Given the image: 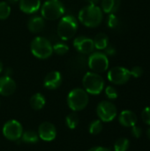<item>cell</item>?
Listing matches in <instances>:
<instances>
[{"instance_id":"cell-38","label":"cell","mask_w":150,"mask_h":151,"mask_svg":"<svg viewBox=\"0 0 150 151\" xmlns=\"http://www.w3.org/2000/svg\"><path fill=\"white\" fill-rule=\"evenodd\" d=\"M147 135H148V138L150 140V128H149L147 131Z\"/></svg>"},{"instance_id":"cell-5","label":"cell","mask_w":150,"mask_h":151,"mask_svg":"<svg viewBox=\"0 0 150 151\" xmlns=\"http://www.w3.org/2000/svg\"><path fill=\"white\" fill-rule=\"evenodd\" d=\"M82 84L86 92L91 95H99L104 88L103 77L94 72H88L84 75Z\"/></svg>"},{"instance_id":"cell-28","label":"cell","mask_w":150,"mask_h":151,"mask_svg":"<svg viewBox=\"0 0 150 151\" xmlns=\"http://www.w3.org/2000/svg\"><path fill=\"white\" fill-rule=\"evenodd\" d=\"M105 94H106L107 97L109 99H111V100H114V99L118 98V96L117 89L112 86H108L105 88Z\"/></svg>"},{"instance_id":"cell-3","label":"cell","mask_w":150,"mask_h":151,"mask_svg":"<svg viewBox=\"0 0 150 151\" xmlns=\"http://www.w3.org/2000/svg\"><path fill=\"white\" fill-rule=\"evenodd\" d=\"M32 54L39 59H47L53 53V47L50 42L42 36L34 37L30 44Z\"/></svg>"},{"instance_id":"cell-19","label":"cell","mask_w":150,"mask_h":151,"mask_svg":"<svg viewBox=\"0 0 150 151\" xmlns=\"http://www.w3.org/2000/svg\"><path fill=\"white\" fill-rule=\"evenodd\" d=\"M29 103H30V106L34 110L39 111L42 109L43 106L45 105V97L41 93H36L31 96Z\"/></svg>"},{"instance_id":"cell-12","label":"cell","mask_w":150,"mask_h":151,"mask_svg":"<svg viewBox=\"0 0 150 151\" xmlns=\"http://www.w3.org/2000/svg\"><path fill=\"white\" fill-rule=\"evenodd\" d=\"M38 136L45 142L53 141L57 136V130L55 126L50 122L42 123L38 128Z\"/></svg>"},{"instance_id":"cell-8","label":"cell","mask_w":150,"mask_h":151,"mask_svg":"<svg viewBox=\"0 0 150 151\" xmlns=\"http://www.w3.org/2000/svg\"><path fill=\"white\" fill-rule=\"evenodd\" d=\"M96 113L102 121L111 122L117 116V108L111 102L103 101L97 105Z\"/></svg>"},{"instance_id":"cell-1","label":"cell","mask_w":150,"mask_h":151,"mask_svg":"<svg viewBox=\"0 0 150 151\" xmlns=\"http://www.w3.org/2000/svg\"><path fill=\"white\" fill-rule=\"evenodd\" d=\"M103 19L102 9L96 4H88L83 7L79 12V20L88 27H98Z\"/></svg>"},{"instance_id":"cell-22","label":"cell","mask_w":150,"mask_h":151,"mask_svg":"<svg viewBox=\"0 0 150 151\" xmlns=\"http://www.w3.org/2000/svg\"><path fill=\"white\" fill-rule=\"evenodd\" d=\"M130 142L126 138H120L118 139L114 144V150L115 151H126L129 148Z\"/></svg>"},{"instance_id":"cell-14","label":"cell","mask_w":150,"mask_h":151,"mask_svg":"<svg viewBox=\"0 0 150 151\" xmlns=\"http://www.w3.org/2000/svg\"><path fill=\"white\" fill-rule=\"evenodd\" d=\"M62 83V75L57 71L50 72L44 78L43 85L48 89H56Z\"/></svg>"},{"instance_id":"cell-18","label":"cell","mask_w":150,"mask_h":151,"mask_svg":"<svg viewBox=\"0 0 150 151\" xmlns=\"http://www.w3.org/2000/svg\"><path fill=\"white\" fill-rule=\"evenodd\" d=\"M121 4L120 0H102L101 9L103 12L111 14L118 11Z\"/></svg>"},{"instance_id":"cell-21","label":"cell","mask_w":150,"mask_h":151,"mask_svg":"<svg viewBox=\"0 0 150 151\" xmlns=\"http://www.w3.org/2000/svg\"><path fill=\"white\" fill-rule=\"evenodd\" d=\"M38 139H39L38 134L33 130H27V131L24 132L21 135L22 142H24L25 143H28V144L37 142Z\"/></svg>"},{"instance_id":"cell-26","label":"cell","mask_w":150,"mask_h":151,"mask_svg":"<svg viewBox=\"0 0 150 151\" xmlns=\"http://www.w3.org/2000/svg\"><path fill=\"white\" fill-rule=\"evenodd\" d=\"M103 130V124L101 120H94L89 126V133L93 135L100 134Z\"/></svg>"},{"instance_id":"cell-2","label":"cell","mask_w":150,"mask_h":151,"mask_svg":"<svg viewBox=\"0 0 150 151\" xmlns=\"http://www.w3.org/2000/svg\"><path fill=\"white\" fill-rule=\"evenodd\" d=\"M78 29V20L72 15L63 16L57 25V35L63 41H68L74 36Z\"/></svg>"},{"instance_id":"cell-33","label":"cell","mask_w":150,"mask_h":151,"mask_svg":"<svg viewBox=\"0 0 150 151\" xmlns=\"http://www.w3.org/2000/svg\"><path fill=\"white\" fill-rule=\"evenodd\" d=\"M88 151H111V150L107 148H103V147H95V148L90 149Z\"/></svg>"},{"instance_id":"cell-30","label":"cell","mask_w":150,"mask_h":151,"mask_svg":"<svg viewBox=\"0 0 150 151\" xmlns=\"http://www.w3.org/2000/svg\"><path fill=\"white\" fill-rule=\"evenodd\" d=\"M141 119L144 123L150 126V106L146 107L141 112Z\"/></svg>"},{"instance_id":"cell-24","label":"cell","mask_w":150,"mask_h":151,"mask_svg":"<svg viewBox=\"0 0 150 151\" xmlns=\"http://www.w3.org/2000/svg\"><path fill=\"white\" fill-rule=\"evenodd\" d=\"M11 14V7L7 2H0V19H6Z\"/></svg>"},{"instance_id":"cell-4","label":"cell","mask_w":150,"mask_h":151,"mask_svg":"<svg viewBox=\"0 0 150 151\" xmlns=\"http://www.w3.org/2000/svg\"><path fill=\"white\" fill-rule=\"evenodd\" d=\"M65 12V5L60 0H47L41 5L42 17L48 20H56L63 17Z\"/></svg>"},{"instance_id":"cell-6","label":"cell","mask_w":150,"mask_h":151,"mask_svg":"<svg viewBox=\"0 0 150 151\" xmlns=\"http://www.w3.org/2000/svg\"><path fill=\"white\" fill-rule=\"evenodd\" d=\"M89 101L88 94L83 88H74L68 94L67 104L70 109L74 111H82Z\"/></svg>"},{"instance_id":"cell-20","label":"cell","mask_w":150,"mask_h":151,"mask_svg":"<svg viewBox=\"0 0 150 151\" xmlns=\"http://www.w3.org/2000/svg\"><path fill=\"white\" fill-rule=\"evenodd\" d=\"M93 41L95 48L96 50H104L109 45V37L104 33L97 34Z\"/></svg>"},{"instance_id":"cell-34","label":"cell","mask_w":150,"mask_h":151,"mask_svg":"<svg viewBox=\"0 0 150 151\" xmlns=\"http://www.w3.org/2000/svg\"><path fill=\"white\" fill-rule=\"evenodd\" d=\"M11 73V68H7V69L5 70V75H6V76H10Z\"/></svg>"},{"instance_id":"cell-25","label":"cell","mask_w":150,"mask_h":151,"mask_svg":"<svg viewBox=\"0 0 150 151\" xmlns=\"http://www.w3.org/2000/svg\"><path fill=\"white\" fill-rule=\"evenodd\" d=\"M65 121H66L67 127L70 129H74L78 126V124H79V117H78V115L75 112H72V113H70L66 117Z\"/></svg>"},{"instance_id":"cell-36","label":"cell","mask_w":150,"mask_h":151,"mask_svg":"<svg viewBox=\"0 0 150 151\" xmlns=\"http://www.w3.org/2000/svg\"><path fill=\"white\" fill-rule=\"evenodd\" d=\"M7 1H8V3H10V4H16V3L19 2V0H7Z\"/></svg>"},{"instance_id":"cell-11","label":"cell","mask_w":150,"mask_h":151,"mask_svg":"<svg viewBox=\"0 0 150 151\" xmlns=\"http://www.w3.org/2000/svg\"><path fill=\"white\" fill-rule=\"evenodd\" d=\"M73 46L77 51H79L82 54H89V53L93 52V50L95 49L93 39L87 37L85 35L77 36L73 40Z\"/></svg>"},{"instance_id":"cell-17","label":"cell","mask_w":150,"mask_h":151,"mask_svg":"<svg viewBox=\"0 0 150 151\" xmlns=\"http://www.w3.org/2000/svg\"><path fill=\"white\" fill-rule=\"evenodd\" d=\"M45 26L44 19L41 16H33L27 21V28L34 34L40 33L43 30Z\"/></svg>"},{"instance_id":"cell-23","label":"cell","mask_w":150,"mask_h":151,"mask_svg":"<svg viewBox=\"0 0 150 151\" xmlns=\"http://www.w3.org/2000/svg\"><path fill=\"white\" fill-rule=\"evenodd\" d=\"M52 47H53V52H55L57 55L59 56L65 55L69 51V47L65 42H57L54 45H52Z\"/></svg>"},{"instance_id":"cell-27","label":"cell","mask_w":150,"mask_h":151,"mask_svg":"<svg viewBox=\"0 0 150 151\" xmlns=\"http://www.w3.org/2000/svg\"><path fill=\"white\" fill-rule=\"evenodd\" d=\"M119 24L118 18L115 15V13H111L107 18V25L110 28H116Z\"/></svg>"},{"instance_id":"cell-13","label":"cell","mask_w":150,"mask_h":151,"mask_svg":"<svg viewBox=\"0 0 150 151\" xmlns=\"http://www.w3.org/2000/svg\"><path fill=\"white\" fill-rule=\"evenodd\" d=\"M16 90V82L11 76L0 77V95L4 96H11Z\"/></svg>"},{"instance_id":"cell-7","label":"cell","mask_w":150,"mask_h":151,"mask_svg":"<svg viewBox=\"0 0 150 151\" xmlns=\"http://www.w3.org/2000/svg\"><path fill=\"white\" fill-rule=\"evenodd\" d=\"M89 68L96 73H103L109 68V58L105 53L96 51L92 53L88 61Z\"/></svg>"},{"instance_id":"cell-37","label":"cell","mask_w":150,"mask_h":151,"mask_svg":"<svg viewBox=\"0 0 150 151\" xmlns=\"http://www.w3.org/2000/svg\"><path fill=\"white\" fill-rule=\"evenodd\" d=\"M3 72V63H2V61L0 60V73Z\"/></svg>"},{"instance_id":"cell-32","label":"cell","mask_w":150,"mask_h":151,"mask_svg":"<svg viewBox=\"0 0 150 151\" xmlns=\"http://www.w3.org/2000/svg\"><path fill=\"white\" fill-rule=\"evenodd\" d=\"M104 50H105V54L108 56H114L116 54V49L113 46L108 45Z\"/></svg>"},{"instance_id":"cell-35","label":"cell","mask_w":150,"mask_h":151,"mask_svg":"<svg viewBox=\"0 0 150 151\" xmlns=\"http://www.w3.org/2000/svg\"><path fill=\"white\" fill-rule=\"evenodd\" d=\"M87 1L89 3V4H96L99 0H87Z\"/></svg>"},{"instance_id":"cell-16","label":"cell","mask_w":150,"mask_h":151,"mask_svg":"<svg viewBox=\"0 0 150 151\" xmlns=\"http://www.w3.org/2000/svg\"><path fill=\"white\" fill-rule=\"evenodd\" d=\"M119 123L126 127H132L136 125L137 123V116L134 112L126 110L123 111L118 117Z\"/></svg>"},{"instance_id":"cell-29","label":"cell","mask_w":150,"mask_h":151,"mask_svg":"<svg viewBox=\"0 0 150 151\" xmlns=\"http://www.w3.org/2000/svg\"><path fill=\"white\" fill-rule=\"evenodd\" d=\"M130 73H131V76H133L134 78H140L143 74V69H142V67L136 65V66H133L130 70Z\"/></svg>"},{"instance_id":"cell-15","label":"cell","mask_w":150,"mask_h":151,"mask_svg":"<svg viewBox=\"0 0 150 151\" xmlns=\"http://www.w3.org/2000/svg\"><path fill=\"white\" fill-rule=\"evenodd\" d=\"M19 4L24 13L33 14L41 8V0H19Z\"/></svg>"},{"instance_id":"cell-9","label":"cell","mask_w":150,"mask_h":151,"mask_svg":"<svg viewBox=\"0 0 150 151\" xmlns=\"http://www.w3.org/2000/svg\"><path fill=\"white\" fill-rule=\"evenodd\" d=\"M131 78L130 70L123 66L112 67L108 72V80L116 85H123L126 83Z\"/></svg>"},{"instance_id":"cell-31","label":"cell","mask_w":150,"mask_h":151,"mask_svg":"<svg viewBox=\"0 0 150 151\" xmlns=\"http://www.w3.org/2000/svg\"><path fill=\"white\" fill-rule=\"evenodd\" d=\"M131 134H132V135H133L134 138L138 139V138H140V137L141 136V134H142V130H141V128L140 127H137V126L135 125V126L132 127Z\"/></svg>"},{"instance_id":"cell-10","label":"cell","mask_w":150,"mask_h":151,"mask_svg":"<svg viewBox=\"0 0 150 151\" xmlns=\"http://www.w3.org/2000/svg\"><path fill=\"white\" fill-rule=\"evenodd\" d=\"M3 134L4 137L10 141H18L21 138L23 128L21 124L17 120L7 121L3 127Z\"/></svg>"}]
</instances>
